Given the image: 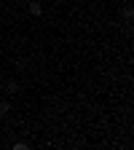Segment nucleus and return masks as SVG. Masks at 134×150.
I'll list each match as a JSON object with an SVG mask.
<instances>
[{"instance_id": "nucleus-2", "label": "nucleus", "mask_w": 134, "mask_h": 150, "mask_svg": "<svg viewBox=\"0 0 134 150\" xmlns=\"http://www.w3.org/2000/svg\"><path fill=\"white\" fill-rule=\"evenodd\" d=\"M6 91H8V94H16V91H19V83H16V81H8V83H6Z\"/></svg>"}, {"instance_id": "nucleus-3", "label": "nucleus", "mask_w": 134, "mask_h": 150, "mask_svg": "<svg viewBox=\"0 0 134 150\" xmlns=\"http://www.w3.org/2000/svg\"><path fill=\"white\" fill-rule=\"evenodd\" d=\"M8 110H11V105L6 99H0V115H8Z\"/></svg>"}, {"instance_id": "nucleus-1", "label": "nucleus", "mask_w": 134, "mask_h": 150, "mask_svg": "<svg viewBox=\"0 0 134 150\" xmlns=\"http://www.w3.org/2000/svg\"><path fill=\"white\" fill-rule=\"evenodd\" d=\"M27 11H30L32 16H40V13H43V6H40V0H30V6H27Z\"/></svg>"}, {"instance_id": "nucleus-4", "label": "nucleus", "mask_w": 134, "mask_h": 150, "mask_svg": "<svg viewBox=\"0 0 134 150\" xmlns=\"http://www.w3.org/2000/svg\"><path fill=\"white\" fill-rule=\"evenodd\" d=\"M131 16H134V11L126 6V8H123V19H126V22H131Z\"/></svg>"}, {"instance_id": "nucleus-5", "label": "nucleus", "mask_w": 134, "mask_h": 150, "mask_svg": "<svg viewBox=\"0 0 134 150\" xmlns=\"http://www.w3.org/2000/svg\"><path fill=\"white\" fill-rule=\"evenodd\" d=\"M27 147H30L27 142H16V145H13V150H27Z\"/></svg>"}]
</instances>
